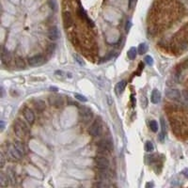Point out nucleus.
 I'll return each instance as SVG.
<instances>
[{
  "label": "nucleus",
  "mask_w": 188,
  "mask_h": 188,
  "mask_svg": "<svg viewBox=\"0 0 188 188\" xmlns=\"http://www.w3.org/2000/svg\"><path fill=\"white\" fill-rule=\"evenodd\" d=\"M80 119L81 121L84 122L85 124L90 122V121L93 118V113L91 111V109L87 108V107H83L80 110Z\"/></svg>",
  "instance_id": "nucleus-1"
},
{
  "label": "nucleus",
  "mask_w": 188,
  "mask_h": 188,
  "mask_svg": "<svg viewBox=\"0 0 188 188\" xmlns=\"http://www.w3.org/2000/svg\"><path fill=\"white\" fill-rule=\"evenodd\" d=\"M95 165H96V167L98 168L99 170L105 171L108 169L110 164H109V160L106 157L100 156V157H97L95 159Z\"/></svg>",
  "instance_id": "nucleus-2"
},
{
  "label": "nucleus",
  "mask_w": 188,
  "mask_h": 188,
  "mask_svg": "<svg viewBox=\"0 0 188 188\" xmlns=\"http://www.w3.org/2000/svg\"><path fill=\"white\" fill-rule=\"evenodd\" d=\"M101 132H102V124H101V121H99L98 119L94 121L91 126L89 128V134L92 135V137H96L98 135H101Z\"/></svg>",
  "instance_id": "nucleus-3"
},
{
  "label": "nucleus",
  "mask_w": 188,
  "mask_h": 188,
  "mask_svg": "<svg viewBox=\"0 0 188 188\" xmlns=\"http://www.w3.org/2000/svg\"><path fill=\"white\" fill-rule=\"evenodd\" d=\"M44 62H45V58L43 56H41V55H37V56L32 57L28 59V64L32 67L41 66Z\"/></svg>",
  "instance_id": "nucleus-4"
},
{
  "label": "nucleus",
  "mask_w": 188,
  "mask_h": 188,
  "mask_svg": "<svg viewBox=\"0 0 188 188\" xmlns=\"http://www.w3.org/2000/svg\"><path fill=\"white\" fill-rule=\"evenodd\" d=\"M166 96L168 99L174 100V101H181V92H180L178 89H170L166 91Z\"/></svg>",
  "instance_id": "nucleus-5"
},
{
  "label": "nucleus",
  "mask_w": 188,
  "mask_h": 188,
  "mask_svg": "<svg viewBox=\"0 0 188 188\" xmlns=\"http://www.w3.org/2000/svg\"><path fill=\"white\" fill-rule=\"evenodd\" d=\"M98 148L103 151H110L112 150L113 146L110 140H108V139H103V140H101L98 143Z\"/></svg>",
  "instance_id": "nucleus-6"
},
{
  "label": "nucleus",
  "mask_w": 188,
  "mask_h": 188,
  "mask_svg": "<svg viewBox=\"0 0 188 188\" xmlns=\"http://www.w3.org/2000/svg\"><path fill=\"white\" fill-rule=\"evenodd\" d=\"M24 116H25V119L28 124H33L34 121H35V115L34 113L32 112L31 109L29 108H25V111H24Z\"/></svg>",
  "instance_id": "nucleus-7"
},
{
  "label": "nucleus",
  "mask_w": 188,
  "mask_h": 188,
  "mask_svg": "<svg viewBox=\"0 0 188 188\" xmlns=\"http://www.w3.org/2000/svg\"><path fill=\"white\" fill-rule=\"evenodd\" d=\"M8 151H9V156H11L13 160H19V159H21L22 155L19 153V151H17V149L14 147V145L9 146Z\"/></svg>",
  "instance_id": "nucleus-8"
},
{
  "label": "nucleus",
  "mask_w": 188,
  "mask_h": 188,
  "mask_svg": "<svg viewBox=\"0 0 188 188\" xmlns=\"http://www.w3.org/2000/svg\"><path fill=\"white\" fill-rule=\"evenodd\" d=\"M58 37H59V33H58L57 28L56 27H51L48 31V38L52 41H57Z\"/></svg>",
  "instance_id": "nucleus-9"
},
{
  "label": "nucleus",
  "mask_w": 188,
  "mask_h": 188,
  "mask_svg": "<svg viewBox=\"0 0 188 188\" xmlns=\"http://www.w3.org/2000/svg\"><path fill=\"white\" fill-rule=\"evenodd\" d=\"M151 101L153 103H158L161 101V93L158 89H153L151 92Z\"/></svg>",
  "instance_id": "nucleus-10"
},
{
  "label": "nucleus",
  "mask_w": 188,
  "mask_h": 188,
  "mask_svg": "<svg viewBox=\"0 0 188 188\" xmlns=\"http://www.w3.org/2000/svg\"><path fill=\"white\" fill-rule=\"evenodd\" d=\"M50 103L51 105H53L57 107H59L63 105V100L60 96H53L50 97Z\"/></svg>",
  "instance_id": "nucleus-11"
},
{
  "label": "nucleus",
  "mask_w": 188,
  "mask_h": 188,
  "mask_svg": "<svg viewBox=\"0 0 188 188\" xmlns=\"http://www.w3.org/2000/svg\"><path fill=\"white\" fill-rule=\"evenodd\" d=\"M11 54H9V52L6 49V48L3 47L2 49V54H1V59H2V62L3 63H9V61H11Z\"/></svg>",
  "instance_id": "nucleus-12"
},
{
  "label": "nucleus",
  "mask_w": 188,
  "mask_h": 188,
  "mask_svg": "<svg viewBox=\"0 0 188 188\" xmlns=\"http://www.w3.org/2000/svg\"><path fill=\"white\" fill-rule=\"evenodd\" d=\"M161 126H162V132L159 135V140L161 142L164 141L165 137H166V133H167V124H166V121L163 118H161Z\"/></svg>",
  "instance_id": "nucleus-13"
},
{
  "label": "nucleus",
  "mask_w": 188,
  "mask_h": 188,
  "mask_svg": "<svg viewBox=\"0 0 188 188\" xmlns=\"http://www.w3.org/2000/svg\"><path fill=\"white\" fill-rule=\"evenodd\" d=\"M63 22H64V25L65 27H70L71 25H73V19L72 16L69 13V12H65L63 16Z\"/></svg>",
  "instance_id": "nucleus-14"
},
{
  "label": "nucleus",
  "mask_w": 188,
  "mask_h": 188,
  "mask_svg": "<svg viewBox=\"0 0 188 188\" xmlns=\"http://www.w3.org/2000/svg\"><path fill=\"white\" fill-rule=\"evenodd\" d=\"M13 145H14V147L17 149L19 153H20L22 156H24L25 154V152H27V150H25V147L23 145V143H21V142H19V141H16Z\"/></svg>",
  "instance_id": "nucleus-15"
},
{
  "label": "nucleus",
  "mask_w": 188,
  "mask_h": 188,
  "mask_svg": "<svg viewBox=\"0 0 188 188\" xmlns=\"http://www.w3.org/2000/svg\"><path fill=\"white\" fill-rule=\"evenodd\" d=\"M9 180L8 178V175L6 176L4 173L1 172L0 173V186L6 187L9 185Z\"/></svg>",
  "instance_id": "nucleus-16"
},
{
  "label": "nucleus",
  "mask_w": 188,
  "mask_h": 188,
  "mask_svg": "<svg viewBox=\"0 0 188 188\" xmlns=\"http://www.w3.org/2000/svg\"><path fill=\"white\" fill-rule=\"evenodd\" d=\"M125 87H126V81L125 80H122L121 82H119L117 84L116 86V91L118 94H121L125 89Z\"/></svg>",
  "instance_id": "nucleus-17"
},
{
  "label": "nucleus",
  "mask_w": 188,
  "mask_h": 188,
  "mask_svg": "<svg viewBox=\"0 0 188 188\" xmlns=\"http://www.w3.org/2000/svg\"><path fill=\"white\" fill-rule=\"evenodd\" d=\"M34 106L37 111H40V112L43 111L45 109V103L43 101H41V100H36V101L34 102Z\"/></svg>",
  "instance_id": "nucleus-18"
},
{
  "label": "nucleus",
  "mask_w": 188,
  "mask_h": 188,
  "mask_svg": "<svg viewBox=\"0 0 188 188\" xmlns=\"http://www.w3.org/2000/svg\"><path fill=\"white\" fill-rule=\"evenodd\" d=\"M8 178L9 180V184L11 185H15L16 184V175L14 171H12L11 169H9L8 170Z\"/></svg>",
  "instance_id": "nucleus-19"
},
{
  "label": "nucleus",
  "mask_w": 188,
  "mask_h": 188,
  "mask_svg": "<svg viewBox=\"0 0 188 188\" xmlns=\"http://www.w3.org/2000/svg\"><path fill=\"white\" fill-rule=\"evenodd\" d=\"M14 132L16 133V135H19V137H23V135H27V133L24 131V129H23L20 125H18L17 123H15V125H14Z\"/></svg>",
  "instance_id": "nucleus-20"
},
{
  "label": "nucleus",
  "mask_w": 188,
  "mask_h": 188,
  "mask_svg": "<svg viewBox=\"0 0 188 188\" xmlns=\"http://www.w3.org/2000/svg\"><path fill=\"white\" fill-rule=\"evenodd\" d=\"M137 48L135 47H132L130 48V50L128 51V57L130 58V59H135V57H137Z\"/></svg>",
  "instance_id": "nucleus-21"
},
{
  "label": "nucleus",
  "mask_w": 188,
  "mask_h": 188,
  "mask_svg": "<svg viewBox=\"0 0 188 188\" xmlns=\"http://www.w3.org/2000/svg\"><path fill=\"white\" fill-rule=\"evenodd\" d=\"M15 123H17L18 125H20L21 127H22L23 129H24V131H25V133H27V134H28L29 130H28V127H27V125L25 124V123L24 121H23L21 119H16V122H15Z\"/></svg>",
  "instance_id": "nucleus-22"
},
{
  "label": "nucleus",
  "mask_w": 188,
  "mask_h": 188,
  "mask_svg": "<svg viewBox=\"0 0 188 188\" xmlns=\"http://www.w3.org/2000/svg\"><path fill=\"white\" fill-rule=\"evenodd\" d=\"M148 51V46L146 43H140L138 46V53L140 55H143L145 53H147Z\"/></svg>",
  "instance_id": "nucleus-23"
},
{
  "label": "nucleus",
  "mask_w": 188,
  "mask_h": 188,
  "mask_svg": "<svg viewBox=\"0 0 188 188\" xmlns=\"http://www.w3.org/2000/svg\"><path fill=\"white\" fill-rule=\"evenodd\" d=\"M150 128H151V130L154 133H156L158 131V124H157L156 121H150Z\"/></svg>",
  "instance_id": "nucleus-24"
},
{
  "label": "nucleus",
  "mask_w": 188,
  "mask_h": 188,
  "mask_svg": "<svg viewBox=\"0 0 188 188\" xmlns=\"http://www.w3.org/2000/svg\"><path fill=\"white\" fill-rule=\"evenodd\" d=\"M145 149H146V151H148V152H151L152 151H153L154 147H153V144H152V142L151 141H147V142H146Z\"/></svg>",
  "instance_id": "nucleus-25"
},
{
  "label": "nucleus",
  "mask_w": 188,
  "mask_h": 188,
  "mask_svg": "<svg viewBox=\"0 0 188 188\" xmlns=\"http://www.w3.org/2000/svg\"><path fill=\"white\" fill-rule=\"evenodd\" d=\"M15 65H16V67H17V68H25L24 60H23L22 58H16Z\"/></svg>",
  "instance_id": "nucleus-26"
},
{
  "label": "nucleus",
  "mask_w": 188,
  "mask_h": 188,
  "mask_svg": "<svg viewBox=\"0 0 188 188\" xmlns=\"http://www.w3.org/2000/svg\"><path fill=\"white\" fill-rule=\"evenodd\" d=\"M145 62L147 65L149 66H151L152 64H153V58H152L151 56H147L145 57Z\"/></svg>",
  "instance_id": "nucleus-27"
},
{
  "label": "nucleus",
  "mask_w": 188,
  "mask_h": 188,
  "mask_svg": "<svg viewBox=\"0 0 188 188\" xmlns=\"http://www.w3.org/2000/svg\"><path fill=\"white\" fill-rule=\"evenodd\" d=\"M74 98L77 99V100H79V101H81V102H87V98H86V97L83 96V95H81V94H78V93L74 94Z\"/></svg>",
  "instance_id": "nucleus-28"
},
{
  "label": "nucleus",
  "mask_w": 188,
  "mask_h": 188,
  "mask_svg": "<svg viewBox=\"0 0 188 188\" xmlns=\"http://www.w3.org/2000/svg\"><path fill=\"white\" fill-rule=\"evenodd\" d=\"M181 100H183L185 103H188V91L187 90L181 91Z\"/></svg>",
  "instance_id": "nucleus-29"
},
{
  "label": "nucleus",
  "mask_w": 188,
  "mask_h": 188,
  "mask_svg": "<svg viewBox=\"0 0 188 188\" xmlns=\"http://www.w3.org/2000/svg\"><path fill=\"white\" fill-rule=\"evenodd\" d=\"M5 166V156L3 154V152L0 153V167L3 168Z\"/></svg>",
  "instance_id": "nucleus-30"
},
{
  "label": "nucleus",
  "mask_w": 188,
  "mask_h": 188,
  "mask_svg": "<svg viewBox=\"0 0 188 188\" xmlns=\"http://www.w3.org/2000/svg\"><path fill=\"white\" fill-rule=\"evenodd\" d=\"M74 58H75L76 61L80 64V65H84V61L82 60V58H81L79 56H74Z\"/></svg>",
  "instance_id": "nucleus-31"
},
{
  "label": "nucleus",
  "mask_w": 188,
  "mask_h": 188,
  "mask_svg": "<svg viewBox=\"0 0 188 188\" xmlns=\"http://www.w3.org/2000/svg\"><path fill=\"white\" fill-rule=\"evenodd\" d=\"M130 27H131V22L130 21H127V24H126V27H125V29H126V31H129L130 30Z\"/></svg>",
  "instance_id": "nucleus-32"
},
{
  "label": "nucleus",
  "mask_w": 188,
  "mask_h": 188,
  "mask_svg": "<svg viewBox=\"0 0 188 188\" xmlns=\"http://www.w3.org/2000/svg\"><path fill=\"white\" fill-rule=\"evenodd\" d=\"M135 1H137V0H129V7L133 8V6L135 5Z\"/></svg>",
  "instance_id": "nucleus-33"
},
{
  "label": "nucleus",
  "mask_w": 188,
  "mask_h": 188,
  "mask_svg": "<svg viewBox=\"0 0 188 188\" xmlns=\"http://www.w3.org/2000/svg\"><path fill=\"white\" fill-rule=\"evenodd\" d=\"M183 174L188 179V168H185V169L183 170Z\"/></svg>",
  "instance_id": "nucleus-34"
},
{
  "label": "nucleus",
  "mask_w": 188,
  "mask_h": 188,
  "mask_svg": "<svg viewBox=\"0 0 188 188\" xmlns=\"http://www.w3.org/2000/svg\"><path fill=\"white\" fill-rule=\"evenodd\" d=\"M1 130L2 131L4 130V121H1Z\"/></svg>",
  "instance_id": "nucleus-35"
}]
</instances>
